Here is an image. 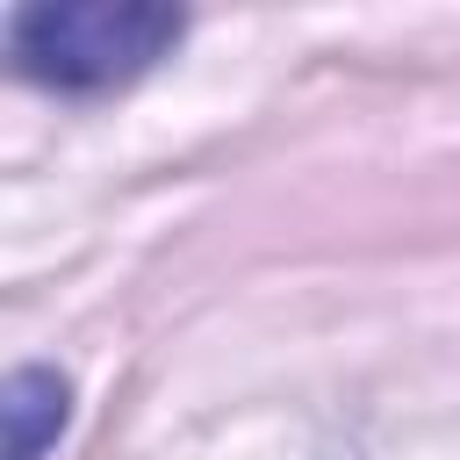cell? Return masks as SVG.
I'll return each mask as SVG.
<instances>
[{"label":"cell","mask_w":460,"mask_h":460,"mask_svg":"<svg viewBox=\"0 0 460 460\" xmlns=\"http://www.w3.org/2000/svg\"><path fill=\"white\" fill-rule=\"evenodd\" d=\"M65 381L50 374V367H22V374H7V460H36L50 438H58V424H65Z\"/></svg>","instance_id":"cell-2"},{"label":"cell","mask_w":460,"mask_h":460,"mask_svg":"<svg viewBox=\"0 0 460 460\" xmlns=\"http://www.w3.org/2000/svg\"><path fill=\"white\" fill-rule=\"evenodd\" d=\"M180 7H144V0H65V7H22L7 22L14 65L43 86L65 93H101L137 79L151 58L180 43Z\"/></svg>","instance_id":"cell-1"}]
</instances>
